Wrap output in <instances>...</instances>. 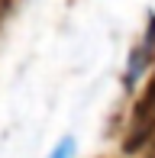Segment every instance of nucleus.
Returning <instances> with one entry per match:
<instances>
[{"label": "nucleus", "instance_id": "1", "mask_svg": "<svg viewBox=\"0 0 155 158\" xmlns=\"http://www.w3.org/2000/svg\"><path fill=\"white\" fill-rule=\"evenodd\" d=\"M152 139H155V74L149 77V84L142 87V94L132 103L126 135H123V152H139Z\"/></svg>", "mask_w": 155, "mask_h": 158}, {"label": "nucleus", "instance_id": "5", "mask_svg": "<svg viewBox=\"0 0 155 158\" xmlns=\"http://www.w3.org/2000/svg\"><path fill=\"white\" fill-rule=\"evenodd\" d=\"M149 158H155V148H152V155H149Z\"/></svg>", "mask_w": 155, "mask_h": 158}, {"label": "nucleus", "instance_id": "2", "mask_svg": "<svg viewBox=\"0 0 155 158\" xmlns=\"http://www.w3.org/2000/svg\"><path fill=\"white\" fill-rule=\"evenodd\" d=\"M152 45H155V23L149 26L145 39L139 42L136 55H132V61H129V74H132V77H139V74H142L145 68H149V61H152Z\"/></svg>", "mask_w": 155, "mask_h": 158}, {"label": "nucleus", "instance_id": "3", "mask_svg": "<svg viewBox=\"0 0 155 158\" xmlns=\"http://www.w3.org/2000/svg\"><path fill=\"white\" fill-rule=\"evenodd\" d=\"M71 155H74V139L68 135V139H61L58 145L52 148V155H48V158H71Z\"/></svg>", "mask_w": 155, "mask_h": 158}, {"label": "nucleus", "instance_id": "4", "mask_svg": "<svg viewBox=\"0 0 155 158\" xmlns=\"http://www.w3.org/2000/svg\"><path fill=\"white\" fill-rule=\"evenodd\" d=\"M6 6H10V0H0V19L6 16Z\"/></svg>", "mask_w": 155, "mask_h": 158}]
</instances>
